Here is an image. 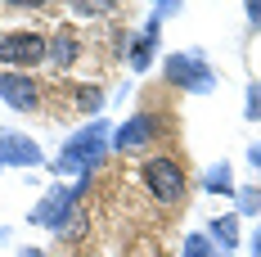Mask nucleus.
Returning a JSON list of instances; mask_svg holds the SVG:
<instances>
[{"label":"nucleus","mask_w":261,"mask_h":257,"mask_svg":"<svg viewBox=\"0 0 261 257\" xmlns=\"http://www.w3.org/2000/svg\"><path fill=\"white\" fill-rule=\"evenodd\" d=\"M108 154V122H90V127H81L77 135H68V145H63V154L54 158V172L59 176H90V167Z\"/></svg>","instance_id":"f257e3e1"},{"label":"nucleus","mask_w":261,"mask_h":257,"mask_svg":"<svg viewBox=\"0 0 261 257\" xmlns=\"http://www.w3.org/2000/svg\"><path fill=\"white\" fill-rule=\"evenodd\" d=\"M86 185H90V176H81L77 185H54L50 194H45L41 203L27 212V221H32V226H50V230H63V221L77 212V199H81V190H86Z\"/></svg>","instance_id":"f03ea898"},{"label":"nucleus","mask_w":261,"mask_h":257,"mask_svg":"<svg viewBox=\"0 0 261 257\" xmlns=\"http://www.w3.org/2000/svg\"><path fill=\"white\" fill-rule=\"evenodd\" d=\"M167 81L180 86V90H194V95H207L212 86H216V77H212L203 54H171L167 59Z\"/></svg>","instance_id":"7ed1b4c3"},{"label":"nucleus","mask_w":261,"mask_h":257,"mask_svg":"<svg viewBox=\"0 0 261 257\" xmlns=\"http://www.w3.org/2000/svg\"><path fill=\"white\" fill-rule=\"evenodd\" d=\"M45 50H50L45 36H36V32H9V36H0V68H36L45 59Z\"/></svg>","instance_id":"20e7f679"},{"label":"nucleus","mask_w":261,"mask_h":257,"mask_svg":"<svg viewBox=\"0 0 261 257\" xmlns=\"http://www.w3.org/2000/svg\"><path fill=\"white\" fill-rule=\"evenodd\" d=\"M144 185H149V194H153L158 203H176L185 194L180 162H171V158H149V162H144Z\"/></svg>","instance_id":"39448f33"},{"label":"nucleus","mask_w":261,"mask_h":257,"mask_svg":"<svg viewBox=\"0 0 261 257\" xmlns=\"http://www.w3.org/2000/svg\"><path fill=\"white\" fill-rule=\"evenodd\" d=\"M0 100L9 104V108H18V113H32L41 104V86L27 73H0Z\"/></svg>","instance_id":"423d86ee"},{"label":"nucleus","mask_w":261,"mask_h":257,"mask_svg":"<svg viewBox=\"0 0 261 257\" xmlns=\"http://www.w3.org/2000/svg\"><path fill=\"white\" fill-rule=\"evenodd\" d=\"M0 167H41V145L18 131H0Z\"/></svg>","instance_id":"0eeeda50"},{"label":"nucleus","mask_w":261,"mask_h":257,"mask_svg":"<svg viewBox=\"0 0 261 257\" xmlns=\"http://www.w3.org/2000/svg\"><path fill=\"white\" fill-rule=\"evenodd\" d=\"M153 131H158V122L149 118V113H135V118H126V122L117 127L113 149H117V154H135L140 145H149V140H153Z\"/></svg>","instance_id":"6e6552de"},{"label":"nucleus","mask_w":261,"mask_h":257,"mask_svg":"<svg viewBox=\"0 0 261 257\" xmlns=\"http://www.w3.org/2000/svg\"><path fill=\"white\" fill-rule=\"evenodd\" d=\"M212 239L221 244V253H234L239 248V212H225L212 221Z\"/></svg>","instance_id":"1a4fd4ad"},{"label":"nucleus","mask_w":261,"mask_h":257,"mask_svg":"<svg viewBox=\"0 0 261 257\" xmlns=\"http://www.w3.org/2000/svg\"><path fill=\"white\" fill-rule=\"evenodd\" d=\"M45 59H50L54 68H68V63L77 59V36H72V32H59L50 41V50H45Z\"/></svg>","instance_id":"9d476101"},{"label":"nucleus","mask_w":261,"mask_h":257,"mask_svg":"<svg viewBox=\"0 0 261 257\" xmlns=\"http://www.w3.org/2000/svg\"><path fill=\"white\" fill-rule=\"evenodd\" d=\"M153 45H158V23H149V32L130 45V68H135V73H144V68L153 63Z\"/></svg>","instance_id":"9b49d317"},{"label":"nucleus","mask_w":261,"mask_h":257,"mask_svg":"<svg viewBox=\"0 0 261 257\" xmlns=\"http://www.w3.org/2000/svg\"><path fill=\"white\" fill-rule=\"evenodd\" d=\"M203 190H207V194H234L230 162H216V167H207V176H203Z\"/></svg>","instance_id":"f8f14e48"},{"label":"nucleus","mask_w":261,"mask_h":257,"mask_svg":"<svg viewBox=\"0 0 261 257\" xmlns=\"http://www.w3.org/2000/svg\"><path fill=\"white\" fill-rule=\"evenodd\" d=\"M180 257H216V248H212L207 235H189V239H185V253H180Z\"/></svg>","instance_id":"ddd939ff"},{"label":"nucleus","mask_w":261,"mask_h":257,"mask_svg":"<svg viewBox=\"0 0 261 257\" xmlns=\"http://www.w3.org/2000/svg\"><path fill=\"white\" fill-rule=\"evenodd\" d=\"M234 194H239V212H243V217L261 212V190H252V185H248V190H234Z\"/></svg>","instance_id":"4468645a"},{"label":"nucleus","mask_w":261,"mask_h":257,"mask_svg":"<svg viewBox=\"0 0 261 257\" xmlns=\"http://www.w3.org/2000/svg\"><path fill=\"white\" fill-rule=\"evenodd\" d=\"M243 113H248V122H261V81L248 86V100H243Z\"/></svg>","instance_id":"2eb2a0df"},{"label":"nucleus","mask_w":261,"mask_h":257,"mask_svg":"<svg viewBox=\"0 0 261 257\" xmlns=\"http://www.w3.org/2000/svg\"><path fill=\"white\" fill-rule=\"evenodd\" d=\"M72 9H77V14H104V9H113V5H108V0H77Z\"/></svg>","instance_id":"dca6fc26"},{"label":"nucleus","mask_w":261,"mask_h":257,"mask_svg":"<svg viewBox=\"0 0 261 257\" xmlns=\"http://www.w3.org/2000/svg\"><path fill=\"white\" fill-rule=\"evenodd\" d=\"M81 230H86V217H81V212H72V217L63 221V230H59V235H81Z\"/></svg>","instance_id":"f3484780"},{"label":"nucleus","mask_w":261,"mask_h":257,"mask_svg":"<svg viewBox=\"0 0 261 257\" xmlns=\"http://www.w3.org/2000/svg\"><path fill=\"white\" fill-rule=\"evenodd\" d=\"M176 9H180V5H176V0H162V5H158V9H153V23H162V18H171V14H176Z\"/></svg>","instance_id":"a211bd4d"},{"label":"nucleus","mask_w":261,"mask_h":257,"mask_svg":"<svg viewBox=\"0 0 261 257\" xmlns=\"http://www.w3.org/2000/svg\"><path fill=\"white\" fill-rule=\"evenodd\" d=\"M99 100H104L99 90H81V108H99Z\"/></svg>","instance_id":"6ab92c4d"},{"label":"nucleus","mask_w":261,"mask_h":257,"mask_svg":"<svg viewBox=\"0 0 261 257\" xmlns=\"http://www.w3.org/2000/svg\"><path fill=\"white\" fill-rule=\"evenodd\" d=\"M243 9H248V18H252V23H261V0H248Z\"/></svg>","instance_id":"aec40b11"},{"label":"nucleus","mask_w":261,"mask_h":257,"mask_svg":"<svg viewBox=\"0 0 261 257\" xmlns=\"http://www.w3.org/2000/svg\"><path fill=\"white\" fill-rule=\"evenodd\" d=\"M248 162H252V167H261V145H252V149H248Z\"/></svg>","instance_id":"412c9836"},{"label":"nucleus","mask_w":261,"mask_h":257,"mask_svg":"<svg viewBox=\"0 0 261 257\" xmlns=\"http://www.w3.org/2000/svg\"><path fill=\"white\" fill-rule=\"evenodd\" d=\"M252 257H261V230H252Z\"/></svg>","instance_id":"4be33fe9"},{"label":"nucleus","mask_w":261,"mask_h":257,"mask_svg":"<svg viewBox=\"0 0 261 257\" xmlns=\"http://www.w3.org/2000/svg\"><path fill=\"white\" fill-rule=\"evenodd\" d=\"M18 257H45V253H36V248H23V253H18Z\"/></svg>","instance_id":"5701e85b"}]
</instances>
